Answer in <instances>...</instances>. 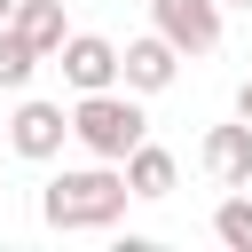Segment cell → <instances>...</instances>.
I'll return each instance as SVG.
<instances>
[{"label":"cell","instance_id":"6da1fadb","mask_svg":"<svg viewBox=\"0 0 252 252\" xmlns=\"http://www.w3.org/2000/svg\"><path fill=\"white\" fill-rule=\"evenodd\" d=\"M126 197H134L126 165L94 158V165H79V173H55V181L39 189V213H47V228H110V220L126 213Z\"/></svg>","mask_w":252,"mask_h":252},{"label":"cell","instance_id":"7a4b0ae2","mask_svg":"<svg viewBox=\"0 0 252 252\" xmlns=\"http://www.w3.org/2000/svg\"><path fill=\"white\" fill-rule=\"evenodd\" d=\"M71 126H79V142H87V158H110V165H126L142 142H150V118H142V102H134V87L126 94H79V110H71Z\"/></svg>","mask_w":252,"mask_h":252},{"label":"cell","instance_id":"3957f363","mask_svg":"<svg viewBox=\"0 0 252 252\" xmlns=\"http://www.w3.org/2000/svg\"><path fill=\"white\" fill-rule=\"evenodd\" d=\"M55 63H63V79H71L79 94H102V87L126 79V47H110L102 32H71V39L55 47Z\"/></svg>","mask_w":252,"mask_h":252},{"label":"cell","instance_id":"277c9868","mask_svg":"<svg viewBox=\"0 0 252 252\" xmlns=\"http://www.w3.org/2000/svg\"><path fill=\"white\" fill-rule=\"evenodd\" d=\"M220 8H228V0H150L158 32H165L181 55H213V47H220Z\"/></svg>","mask_w":252,"mask_h":252},{"label":"cell","instance_id":"5b68a950","mask_svg":"<svg viewBox=\"0 0 252 252\" xmlns=\"http://www.w3.org/2000/svg\"><path fill=\"white\" fill-rule=\"evenodd\" d=\"M71 134H79V126H71L63 102H16V118H8V150H16V158H55Z\"/></svg>","mask_w":252,"mask_h":252},{"label":"cell","instance_id":"8992f818","mask_svg":"<svg viewBox=\"0 0 252 252\" xmlns=\"http://www.w3.org/2000/svg\"><path fill=\"white\" fill-rule=\"evenodd\" d=\"M173 71H181V47H173L165 32L126 39V87H134V94H165V87H173Z\"/></svg>","mask_w":252,"mask_h":252},{"label":"cell","instance_id":"52a82bcc","mask_svg":"<svg viewBox=\"0 0 252 252\" xmlns=\"http://www.w3.org/2000/svg\"><path fill=\"white\" fill-rule=\"evenodd\" d=\"M205 173H213V181H228V189H244V181H252V118L213 126V134H205Z\"/></svg>","mask_w":252,"mask_h":252},{"label":"cell","instance_id":"ba28073f","mask_svg":"<svg viewBox=\"0 0 252 252\" xmlns=\"http://www.w3.org/2000/svg\"><path fill=\"white\" fill-rule=\"evenodd\" d=\"M126 181H134V197H173V181H181V165H173V150H158V142H142L134 158H126Z\"/></svg>","mask_w":252,"mask_h":252},{"label":"cell","instance_id":"9c48e42d","mask_svg":"<svg viewBox=\"0 0 252 252\" xmlns=\"http://www.w3.org/2000/svg\"><path fill=\"white\" fill-rule=\"evenodd\" d=\"M16 32H24L39 55H55V47L71 39V24H63V0H24V8H16Z\"/></svg>","mask_w":252,"mask_h":252},{"label":"cell","instance_id":"30bf717a","mask_svg":"<svg viewBox=\"0 0 252 252\" xmlns=\"http://www.w3.org/2000/svg\"><path fill=\"white\" fill-rule=\"evenodd\" d=\"M32 71H39V47H32L16 24H0V87H24Z\"/></svg>","mask_w":252,"mask_h":252},{"label":"cell","instance_id":"8fae6325","mask_svg":"<svg viewBox=\"0 0 252 252\" xmlns=\"http://www.w3.org/2000/svg\"><path fill=\"white\" fill-rule=\"evenodd\" d=\"M213 236H220L228 252H252V197H220V213H213Z\"/></svg>","mask_w":252,"mask_h":252},{"label":"cell","instance_id":"7c38bea8","mask_svg":"<svg viewBox=\"0 0 252 252\" xmlns=\"http://www.w3.org/2000/svg\"><path fill=\"white\" fill-rule=\"evenodd\" d=\"M236 118H252V79H244V87H236Z\"/></svg>","mask_w":252,"mask_h":252},{"label":"cell","instance_id":"4fadbf2b","mask_svg":"<svg viewBox=\"0 0 252 252\" xmlns=\"http://www.w3.org/2000/svg\"><path fill=\"white\" fill-rule=\"evenodd\" d=\"M16 8H24V0H0V24H16Z\"/></svg>","mask_w":252,"mask_h":252},{"label":"cell","instance_id":"5bb4252c","mask_svg":"<svg viewBox=\"0 0 252 252\" xmlns=\"http://www.w3.org/2000/svg\"><path fill=\"white\" fill-rule=\"evenodd\" d=\"M228 8H252V0H228Z\"/></svg>","mask_w":252,"mask_h":252}]
</instances>
